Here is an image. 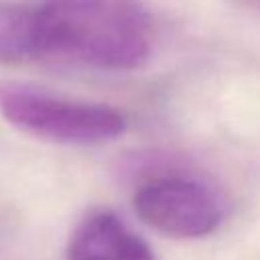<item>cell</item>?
Listing matches in <instances>:
<instances>
[{"label": "cell", "mask_w": 260, "mask_h": 260, "mask_svg": "<svg viewBox=\"0 0 260 260\" xmlns=\"http://www.w3.org/2000/svg\"><path fill=\"white\" fill-rule=\"evenodd\" d=\"M134 211L152 230L181 240L211 236L223 221L215 193L187 177H156L134 193Z\"/></svg>", "instance_id": "3"}, {"label": "cell", "mask_w": 260, "mask_h": 260, "mask_svg": "<svg viewBox=\"0 0 260 260\" xmlns=\"http://www.w3.org/2000/svg\"><path fill=\"white\" fill-rule=\"evenodd\" d=\"M32 61L134 71L154 53L156 22L142 0H28Z\"/></svg>", "instance_id": "1"}, {"label": "cell", "mask_w": 260, "mask_h": 260, "mask_svg": "<svg viewBox=\"0 0 260 260\" xmlns=\"http://www.w3.org/2000/svg\"><path fill=\"white\" fill-rule=\"evenodd\" d=\"M0 114L14 128L61 144H100L126 132V118L112 106L71 100L24 83H0Z\"/></svg>", "instance_id": "2"}, {"label": "cell", "mask_w": 260, "mask_h": 260, "mask_svg": "<svg viewBox=\"0 0 260 260\" xmlns=\"http://www.w3.org/2000/svg\"><path fill=\"white\" fill-rule=\"evenodd\" d=\"M240 6H244V8H248V10H254V12H258L260 14V0H236Z\"/></svg>", "instance_id": "6"}, {"label": "cell", "mask_w": 260, "mask_h": 260, "mask_svg": "<svg viewBox=\"0 0 260 260\" xmlns=\"http://www.w3.org/2000/svg\"><path fill=\"white\" fill-rule=\"evenodd\" d=\"M32 61L30 2H0V63Z\"/></svg>", "instance_id": "5"}, {"label": "cell", "mask_w": 260, "mask_h": 260, "mask_svg": "<svg viewBox=\"0 0 260 260\" xmlns=\"http://www.w3.org/2000/svg\"><path fill=\"white\" fill-rule=\"evenodd\" d=\"M65 256L67 260H156L150 246L108 209L93 211L77 223Z\"/></svg>", "instance_id": "4"}]
</instances>
